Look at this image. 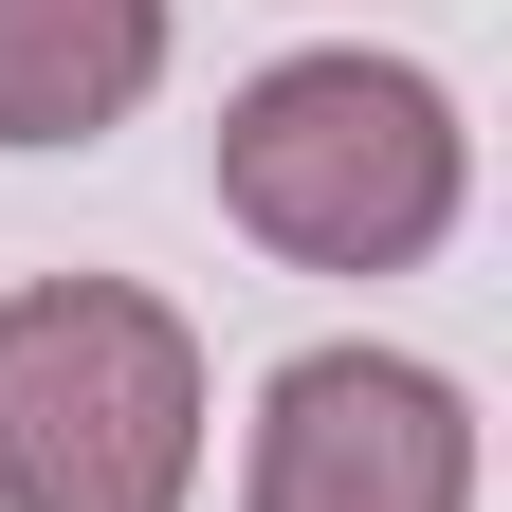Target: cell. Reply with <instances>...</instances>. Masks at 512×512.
Returning <instances> with one entry per match:
<instances>
[{"label":"cell","instance_id":"7a4b0ae2","mask_svg":"<svg viewBox=\"0 0 512 512\" xmlns=\"http://www.w3.org/2000/svg\"><path fill=\"white\" fill-rule=\"evenodd\" d=\"M202 494V330L128 275L0 293V512H183Z\"/></svg>","mask_w":512,"mask_h":512},{"label":"cell","instance_id":"3957f363","mask_svg":"<svg viewBox=\"0 0 512 512\" xmlns=\"http://www.w3.org/2000/svg\"><path fill=\"white\" fill-rule=\"evenodd\" d=\"M238 512H476V403L421 348H293L256 384Z\"/></svg>","mask_w":512,"mask_h":512},{"label":"cell","instance_id":"6da1fadb","mask_svg":"<svg viewBox=\"0 0 512 512\" xmlns=\"http://www.w3.org/2000/svg\"><path fill=\"white\" fill-rule=\"evenodd\" d=\"M476 202V128L403 55H275L220 110V220L293 275H421Z\"/></svg>","mask_w":512,"mask_h":512},{"label":"cell","instance_id":"277c9868","mask_svg":"<svg viewBox=\"0 0 512 512\" xmlns=\"http://www.w3.org/2000/svg\"><path fill=\"white\" fill-rule=\"evenodd\" d=\"M165 92V0H0V147H92Z\"/></svg>","mask_w":512,"mask_h":512}]
</instances>
